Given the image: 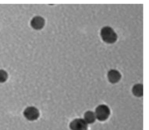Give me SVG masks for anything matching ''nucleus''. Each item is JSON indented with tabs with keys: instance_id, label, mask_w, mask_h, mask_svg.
I'll return each instance as SVG.
<instances>
[{
	"instance_id": "nucleus-8",
	"label": "nucleus",
	"mask_w": 149,
	"mask_h": 130,
	"mask_svg": "<svg viewBox=\"0 0 149 130\" xmlns=\"http://www.w3.org/2000/svg\"><path fill=\"white\" fill-rule=\"evenodd\" d=\"M83 119L87 124H89L94 123L96 120V117L94 112L91 111H87L84 113Z\"/></svg>"
},
{
	"instance_id": "nucleus-4",
	"label": "nucleus",
	"mask_w": 149,
	"mask_h": 130,
	"mask_svg": "<svg viewBox=\"0 0 149 130\" xmlns=\"http://www.w3.org/2000/svg\"><path fill=\"white\" fill-rule=\"evenodd\" d=\"M69 128L71 130H87L88 124L83 118H75L71 122Z\"/></svg>"
},
{
	"instance_id": "nucleus-9",
	"label": "nucleus",
	"mask_w": 149,
	"mask_h": 130,
	"mask_svg": "<svg viewBox=\"0 0 149 130\" xmlns=\"http://www.w3.org/2000/svg\"><path fill=\"white\" fill-rule=\"evenodd\" d=\"M8 73L4 70H0V83L5 82L8 79Z\"/></svg>"
},
{
	"instance_id": "nucleus-1",
	"label": "nucleus",
	"mask_w": 149,
	"mask_h": 130,
	"mask_svg": "<svg viewBox=\"0 0 149 130\" xmlns=\"http://www.w3.org/2000/svg\"><path fill=\"white\" fill-rule=\"evenodd\" d=\"M102 39L108 44H113L117 39V35L114 30L109 26H105L101 30Z\"/></svg>"
},
{
	"instance_id": "nucleus-5",
	"label": "nucleus",
	"mask_w": 149,
	"mask_h": 130,
	"mask_svg": "<svg viewBox=\"0 0 149 130\" xmlns=\"http://www.w3.org/2000/svg\"><path fill=\"white\" fill-rule=\"evenodd\" d=\"M44 25L45 20L44 18L40 16H36L34 17L30 22V25L32 27L37 30L43 29L44 26Z\"/></svg>"
},
{
	"instance_id": "nucleus-6",
	"label": "nucleus",
	"mask_w": 149,
	"mask_h": 130,
	"mask_svg": "<svg viewBox=\"0 0 149 130\" xmlns=\"http://www.w3.org/2000/svg\"><path fill=\"white\" fill-rule=\"evenodd\" d=\"M107 77L109 81L112 84L117 83L121 78V73L117 70H110L107 74Z\"/></svg>"
},
{
	"instance_id": "nucleus-2",
	"label": "nucleus",
	"mask_w": 149,
	"mask_h": 130,
	"mask_svg": "<svg viewBox=\"0 0 149 130\" xmlns=\"http://www.w3.org/2000/svg\"><path fill=\"white\" fill-rule=\"evenodd\" d=\"M94 114L96 119L100 121H104L108 118L110 115V109L106 105H100L96 108Z\"/></svg>"
},
{
	"instance_id": "nucleus-7",
	"label": "nucleus",
	"mask_w": 149,
	"mask_h": 130,
	"mask_svg": "<svg viewBox=\"0 0 149 130\" xmlns=\"http://www.w3.org/2000/svg\"><path fill=\"white\" fill-rule=\"evenodd\" d=\"M133 94L137 97H141L143 95V86L142 84H135L132 88Z\"/></svg>"
},
{
	"instance_id": "nucleus-3",
	"label": "nucleus",
	"mask_w": 149,
	"mask_h": 130,
	"mask_svg": "<svg viewBox=\"0 0 149 130\" xmlns=\"http://www.w3.org/2000/svg\"><path fill=\"white\" fill-rule=\"evenodd\" d=\"M23 116L29 121H34L39 117L40 112L34 106H29L25 109Z\"/></svg>"
}]
</instances>
